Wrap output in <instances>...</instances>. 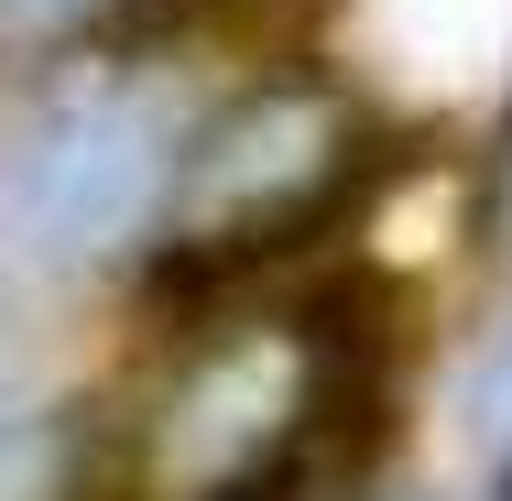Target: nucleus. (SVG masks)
Returning <instances> with one entry per match:
<instances>
[{
	"label": "nucleus",
	"mask_w": 512,
	"mask_h": 501,
	"mask_svg": "<svg viewBox=\"0 0 512 501\" xmlns=\"http://www.w3.org/2000/svg\"><path fill=\"white\" fill-rule=\"evenodd\" d=\"M175 164H186L175 120L153 99H131V88H99V99L44 120V142L22 153L11 197H22V229L44 251H109V240L142 229V207H153V186Z\"/></svg>",
	"instance_id": "1"
},
{
	"label": "nucleus",
	"mask_w": 512,
	"mask_h": 501,
	"mask_svg": "<svg viewBox=\"0 0 512 501\" xmlns=\"http://www.w3.org/2000/svg\"><path fill=\"white\" fill-rule=\"evenodd\" d=\"M120 0H0V33H22V44H55V33H77V22H99Z\"/></svg>",
	"instance_id": "2"
},
{
	"label": "nucleus",
	"mask_w": 512,
	"mask_h": 501,
	"mask_svg": "<svg viewBox=\"0 0 512 501\" xmlns=\"http://www.w3.org/2000/svg\"><path fill=\"white\" fill-rule=\"evenodd\" d=\"M197 501H295V480H273V469H262V480H229V491H197Z\"/></svg>",
	"instance_id": "3"
}]
</instances>
